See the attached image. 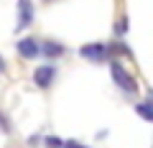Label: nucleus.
Returning <instances> with one entry per match:
<instances>
[{"instance_id": "obj_1", "label": "nucleus", "mask_w": 153, "mask_h": 148, "mask_svg": "<svg viewBox=\"0 0 153 148\" xmlns=\"http://www.w3.org/2000/svg\"><path fill=\"white\" fill-rule=\"evenodd\" d=\"M110 71H112V79H115L117 84H120V87L125 89L128 94H135L138 84H135V79H133V74H128V71L123 69V66L117 64V61H112V64H110Z\"/></svg>"}, {"instance_id": "obj_2", "label": "nucleus", "mask_w": 153, "mask_h": 148, "mask_svg": "<svg viewBox=\"0 0 153 148\" xmlns=\"http://www.w3.org/2000/svg\"><path fill=\"white\" fill-rule=\"evenodd\" d=\"M79 54H82L84 59H89V61H105L107 59V49H105L102 44H84L82 49H79Z\"/></svg>"}, {"instance_id": "obj_3", "label": "nucleus", "mask_w": 153, "mask_h": 148, "mask_svg": "<svg viewBox=\"0 0 153 148\" xmlns=\"http://www.w3.org/2000/svg\"><path fill=\"white\" fill-rule=\"evenodd\" d=\"M54 74H56V69H54L51 64H46V66H38V69H36L33 79H36L38 87H49V84L54 82Z\"/></svg>"}, {"instance_id": "obj_4", "label": "nucleus", "mask_w": 153, "mask_h": 148, "mask_svg": "<svg viewBox=\"0 0 153 148\" xmlns=\"http://www.w3.org/2000/svg\"><path fill=\"white\" fill-rule=\"evenodd\" d=\"M18 54H21L23 59L41 56V51H38V41H33V39H21V41H18Z\"/></svg>"}, {"instance_id": "obj_5", "label": "nucleus", "mask_w": 153, "mask_h": 148, "mask_svg": "<svg viewBox=\"0 0 153 148\" xmlns=\"http://www.w3.org/2000/svg\"><path fill=\"white\" fill-rule=\"evenodd\" d=\"M18 13H21V21H18V31H21V28H26L28 23L33 21V5H31V0H21V3H18Z\"/></svg>"}, {"instance_id": "obj_6", "label": "nucleus", "mask_w": 153, "mask_h": 148, "mask_svg": "<svg viewBox=\"0 0 153 148\" xmlns=\"http://www.w3.org/2000/svg\"><path fill=\"white\" fill-rule=\"evenodd\" d=\"M38 51L44 56H61L64 54V46L56 44V41H46V44H38Z\"/></svg>"}, {"instance_id": "obj_7", "label": "nucleus", "mask_w": 153, "mask_h": 148, "mask_svg": "<svg viewBox=\"0 0 153 148\" xmlns=\"http://www.w3.org/2000/svg\"><path fill=\"white\" fill-rule=\"evenodd\" d=\"M138 115H140L143 120L151 123V120H153V110H151V105H148V102H140V105H138Z\"/></svg>"}, {"instance_id": "obj_8", "label": "nucleus", "mask_w": 153, "mask_h": 148, "mask_svg": "<svg viewBox=\"0 0 153 148\" xmlns=\"http://www.w3.org/2000/svg\"><path fill=\"white\" fill-rule=\"evenodd\" d=\"M46 143H49V146H54V148H59V146H61L59 138H46Z\"/></svg>"}, {"instance_id": "obj_9", "label": "nucleus", "mask_w": 153, "mask_h": 148, "mask_svg": "<svg viewBox=\"0 0 153 148\" xmlns=\"http://www.w3.org/2000/svg\"><path fill=\"white\" fill-rule=\"evenodd\" d=\"M64 148H84V146H79V143H74V141H66Z\"/></svg>"}, {"instance_id": "obj_10", "label": "nucleus", "mask_w": 153, "mask_h": 148, "mask_svg": "<svg viewBox=\"0 0 153 148\" xmlns=\"http://www.w3.org/2000/svg\"><path fill=\"white\" fill-rule=\"evenodd\" d=\"M5 71V61H3V56H0V74Z\"/></svg>"}]
</instances>
